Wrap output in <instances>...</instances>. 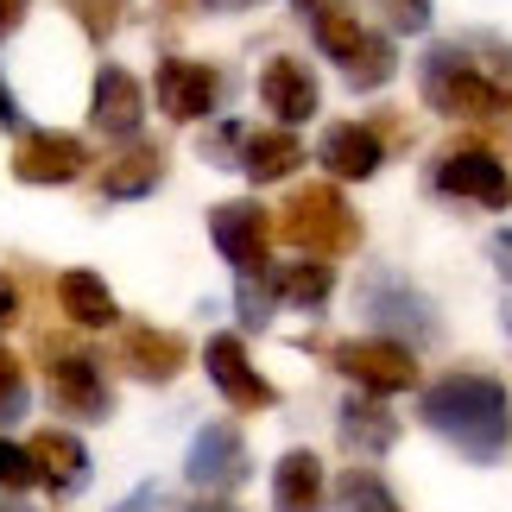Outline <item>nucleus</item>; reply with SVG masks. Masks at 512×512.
<instances>
[{"label": "nucleus", "mask_w": 512, "mask_h": 512, "mask_svg": "<svg viewBox=\"0 0 512 512\" xmlns=\"http://www.w3.org/2000/svg\"><path fill=\"white\" fill-rule=\"evenodd\" d=\"M418 418L475 468H494L512 456V392L500 373L481 367L437 373L430 386H418Z\"/></svg>", "instance_id": "obj_1"}, {"label": "nucleus", "mask_w": 512, "mask_h": 512, "mask_svg": "<svg viewBox=\"0 0 512 512\" xmlns=\"http://www.w3.org/2000/svg\"><path fill=\"white\" fill-rule=\"evenodd\" d=\"M418 95L443 121H500L512 114V45L494 32L443 38L418 64Z\"/></svg>", "instance_id": "obj_2"}, {"label": "nucleus", "mask_w": 512, "mask_h": 512, "mask_svg": "<svg viewBox=\"0 0 512 512\" xmlns=\"http://www.w3.org/2000/svg\"><path fill=\"white\" fill-rule=\"evenodd\" d=\"M279 241H291L310 260H342V253L361 247V215L336 184H298L279 209Z\"/></svg>", "instance_id": "obj_3"}, {"label": "nucleus", "mask_w": 512, "mask_h": 512, "mask_svg": "<svg viewBox=\"0 0 512 512\" xmlns=\"http://www.w3.org/2000/svg\"><path fill=\"white\" fill-rule=\"evenodd\" d=\"M310 38H317L323 57H336L348 89H380L392 83V70H399V57H392V38L386 32H367L361 13L342 7V0H317L310 7Z\"/></svg>", "instance_id": "obj_4"}, {"label": "nucleus", "mask_w": 512, "mask_h": 512, "mask_svg": "<svg viewBox=\"0 0 512 512\" xmlns=\"http://www.w3.org/2000/svg\"><path fill=\"white\" fill-rule=\"evenodd\" d=\"M354 304H361V317L373 323V336H392V342H405V348H418V342H437V336H443L437 304H430L411 279L386 272V266H373L367 279H361Z\"/></svg>", "instance_id": "obj_5"}, {"label": "nucleus", "mask_w": 512, "mask_h": 512, "mask_svg": "<svg viewBox=\"0 0 512 512\" xmlns=\"http://www.w3.org/2000/svg\"><path fill=\"white\" fill-rule=\"evenodd\" d=\"M430 190L437 196H456V203H475V209H512V171L500 165L494 146L481 140H462L430 159Z\"/></svg>", "instance_id": "obj_6"}, {"label": "nucleus", "mask_w": 512, "mask_h": 512, "mask_svg": "<svg viewBox=\"0 0 512 512\" xmlns=\"http://www.w3.org/2000/svg\"><path fill=\"white\" fill-rule=\"evenodd\" d=\"M329 367H336L348 386L373 392V399H392V392L424 386L418 354H411L405 342H392V336H354V342H336V348H329Z\"/></svg>", "instance_id": "obj_7"}, {"label": "nucleus", "mask_w": 512, "mask_h": 512, "mask_svg": "<svg viewBox=\"0 0 512 512\" xmlns=\"http://www.w3.org/2000/svg\"><path fill=\"white\" fill-rule=\"evenodd\" d=\"M152 95H159L165 121H203V114H215V102L228 95V76L215 64H196V57H165L159 76H152Z\"/></svg>", "instance_id": "obj_8"}, {"label": "nucleus", "mask_w": 512, "mask_h": 512, "mask_svg": "<svg viewBox=\"0 0 512 512\" xmlns=\"http://www.w3.org/2000/svg\"><path fill=\"white\" fill-rule=\"evenodd\" d=\"M209 241L234 272H266L272 260V215L260 203H215L209 209Z\"/></svg>", "instance_id": "obj_9"}, {"label": "nucleus", "mask_w": 512, "mask_h": 512, "mask_svg": "<svg viewBox=\"0 0 512 512\" xmlns=\"http://www.w3.org/2000/svg\"><path fill=\"white\" fill-rule=\"evenodd\" d=\"M203 367H209L215 392H222L234 411H272L279 405V386L247 361V336H209L203 342Z\"/></svg>", "instance_id": "obj_10"}, {"label": "nucleus", "mask_w": 512, "mask_h": 512, "mask_svg": "<svg viewBox=\"0 0 512 512\" xmlns=\"http://www.w3.org/2000/svg\"><path fill=\"white\" fill-rule=\"evenodd\" d=\"M184 481L203 487V494H228V487H241L247 481V437L234 424H203L190 437Z\"/></svg>", "instance_id": "obj_11"}, {"label": "nucleus", "mask_w": 512, "mask_h": 512, "mask_svg": "<svg viewBox=\"0 0 512 512\" xmlns=\"http://www.w3.org/2000/svg\"><path fill=\"white\" fill-rule=\"evenodd\" d=\"M260 102H266V114H272L279 127H304L310 114L323 108L317 70H310L304 57H291V51L266 57V64H260Z\"/></svg>", "instance_id": "obj_12"}, {"label": "nucleus", "mask_w": 512, "mask_h": 512, "mask_svg": "<svg viewBox=\"0 0 512 512\" xmlns=\"http://www.w3.org/2000/svg\"><path fill=\"white\" fill-rule=\"evenodd\" d=\"M89 171V146L76 133H26L13 146V177L32 190H51V184H76Z\"/></svg>", "instance_id": "obj_13"}, {"label": "nucleus", "mask_w": 512, "mask_h": 512, "mask_svg": "<svg viewBox=\"0 0 512 512\" xmlns=\"http://www.w3.org/2000/svg\"><path fill=\"white\" fill-rule=\"evenodd\" d=\"M114 354H121V373H133V380H146V386H165V380L184 373L190 342L171 336V329H152V323H127L121 336H114Z\"/></svg>", "instance_id": "obj_14"}, {"label": "nucleus", "mask_w": 512, "mask_h": 512, "mask_svg": "<svg viewBox=\"0 0 512 512\" xmlns=\"http://www.w3.org/2000/svg\"><path fill=\"white\" fill-rule=\"evenodd\" d=\"M146 121V89L140 76L121 70V64H102L95 70V95H89V127L108 133V140H133Z\"/></svg>", "instance_id": "obj_15"}, {"label": "nucleus", "mask_w": 512, "mask_h": 512, "mask_svg": "<svg viewBox=\"0 0 512 512\" xmlns=\"http://www.w3.org/2000/svg\"><path fill=\"white\" fill-rule=\"evenodd\" d=\"M51 405L64 411L70 424H102L108 411H114V392L102 380V367L83 361V354H57V367H51Z\"/></svg>", "instance_id": "obj_16"}, {"label": "nucleus", "mask_w": 512, "mask_h": 512, "mask_svg": "<svg viewBox=\"0 0 512 512\" xmlns=\"http://www.w3.org/2000/svg\"><path fill=\"white\" fill-rule=\"evenodd\" d=\"M317 159H323L329 177H342V184H361V177H373V171L386 165V140L373 133V121H336V127H323Z\"/></svg>", "instance_id": "obj_17"}, {"label": "nucleus", "mask_w": 512, "mask_h": 512, "mask_svg": "<svg viewBox=\"0 0 512 512\" xmlns=\"http://www.w3.org/2000/svg\"><path fill=\"white\" fill-rule=\"evenodd\" d=\"M165 165H171V152H165L159 140H127V146L102 165V196H108V203L152 196V190L165 184Z\"/></svg>", "instance_id": "obj_18"}, {"label": "nucleus", "mask_w": 512, "mask_h": 512, "mask_svg": "<svg viewBox=\"0 0 512 512\" xmlns=\"http://www.w3.org/2000/svg\"><path fill=\"white\" fill-rule=\"evenodd\" d=\"M323 494H329V475L317 449H285L272 462V512H323Z\"/></svg>", "instance_id": "obj_19"}, {"label": "nucleus", "mask_w": 512, "mask_h": 512, "mask_svg": "<svg viewBox=\"0 0 512 512\" xmlns=\"http://www.w3.org/2000/svg\"><path fill=\"white\" fill-rule=\"evenodd\" d=\"M32 468L38 481L51 487V494H83L89 487V449L83 437H70V430H32Z\"/></svg>", "instance_id": "obj_20"}, {"label": "nucleus", "mask_w": 512, "mask_h": 512, "mask_svg": "<svg viewBox=\"0 0 512 512\" xmlns=\"http://www.w3.org/2000/svg\"><path fill=\"white\" fill-rule=\"evenodd\" d=\"M57 304H64V317L76 329H114V323H121V304H114L108 279L89 272V266H70L64 279H57Z\"/></svg>", "instance_id": "obj_21"}, {"label": "nucleus", "mask_w": 512, "mask_h": 512, "mask_svg": "<svg viewBox=\"0 0 512 512\" xmlns=\"http://www.w3.org/2000/svg\"><path fill=\"white\" fill-rule=\"evenodd\" d=\"M336 430H342V443L354 456H386V449L399 443V418H392L386 399H373V392H361V399H348L336 411Z\"/></svg>", "instance_id": "obj_22"}, {"label": "nucleus", "mask_w": 512, "mask_h": 512, "mask_svg": "<svg viewBox=\"0 0 512 512\" xmlns=\"http://www.w3.org/2000/svg\"><path fill=\"white\" fill-rule=\"evenodd\" d=\"M304 165V140L291 127H266V133H247L241 146V171L253 177V184H285L291 171Z\"/></svg>", "instance_id": "obj_23"}, {"label": "nucleus", "mask_w": 512, "mask_h": 512, "mask_svg": "<svg viewBox=\"0 0 512 512\" xmlns=\"http://www.w3.org/2000/svg\"><path fill=\"white\" fill-rule=\"evenodd\" d=\"M272 285H279V304L291 310H323L329 298H336V272H329V260H291L285 272H272Z\"/></svg>", "instance_id": "obj_24"}, {"label": "nucleus", "mask_w": 512, "mask_h": 512, "mask_svg": "<svg viewBox=\"0 0 512 512\" xmlns=\"http://www.w3.org/2000/svg\"><path fill=\"white\" fill-rule=\"evenodd\" d=\"M336 506L342 512H405L399 506V494L373 475V468H348V475L336 481Z\"/></svg>", "instance_id": "obj_25"}, {"label": "nucleus", "mask_w": 512, "mask_h": 512, "mask_svg": "<svg viewBox=\"0 0 512 512\" xmlns=\"http://www.w3.org/2000/svg\"><path fill=\"white\" fill-rule=\"evenodd\" d=\"M234 310H241L247 329H266L272 310H279V285H272L266 272H241V285H234Z\"/></svg>", "instance_id": "obj_26"}, {"label": "nucleus", "mask_w": 512, "mask_h": 512, "mask_svg": "<svg viewBox=\"0 0 512 512\" xmlns=\"http://www.w3.org/2000/svg\"><path fill=\"white\" fill-rule=\"evenodd\" d=\"M64 7L83 19L89 38H114V32H121V19H127V0H64Z\"/></svg>", "instance_id": "obj_27"}, {"label": "nucleus", "mask_w": 512, "mask_h": 512, "mask_svg": "<svg viewBox=\"0 0 512 512\" xmlns=\"http://www.w3.org/2000/svg\"><path fill=\"white\" fill-rule=\"evenodd\" d=\"M26 487H38V468H32V449H19L0 437V494H26Z\"/></svg>", "instance_id": "obj_28"}, {"label": "nucleus", "mask_w": 512, "mask_h": 512, "mask_svg": "<svg viewBox=\"0 0 512 512\" xmlns=\"http://www.w3.org/2000/svg\"><path fill=\"white\" fill-rule=\"evenodd\" d=\"M19 411H26V367H19V354L0 348V424H13Z\"/></svg>", "instance_id": "obj_29"}, {"label": "nucleus", "mask_w": 512, "mask_h": 512, "mask_svg": "<svg viewBox=\"0 0 512 512\" xmlns=\"http://www.w3.org/2000/svg\"><path fill=\"white\" fill-rule=\"evenodd\" d=\"M241 146H247V127L241 121H222L215 133H203V159L209 165H234V159H241Z\"/></svg>", "instance_id": "obj_30"}, {"label": "nucleus", "mask_w": 512, "mask_h": 512, "mask_svg": "<svg viewBox=\"0 0 512 512\" xmlns=\"http://www.w3.org/2000/svg\"><path fill=\"white\" fill-rule=\"evenodd\" d=\"M430 0H386V32H424Z\"/></svg>", "instance_id": "obj_31"}, {"label": "nucleus", "mask_w": 512, "mask_h": 512, "mask_svg": "<svg viewBox=\"0 0 512 512\" xmlns=\"http://www.w3.org/2000/svg\"><path fill=\"white\" fill-rule=\"evenodd\" d=\"M373 133L386 140V152H399V146L411 140V127H405V114H399V108H380V114H373Z\"/></svg>", "instance_id": "obj_32"}, {"label": "nucleus", "mask_w": 512, "mask_h": 512, "mask_svg": "<svg viewBox=\"0 0 512 512\" xmlns=\"http://www.w3.org/2000/svg\"><path fill=\"white\" fill-rule=\"evenodd\" d=\"M108 512H171V500L159 494V487H133V494L121 506H108Z\"/></svg>", "instance_id": "obj_33"}, {"label": "nucleus", "mask_w": 512, "mask_h": 512, "mask_svg": "<svg viewBox=\"0 0 512 512\" xmlns=\"http://www.w3.org/2000/svg\"><path fill=\"white\" fill-rule=\"evenodd\" d=\"M487 253H494V266L506 272V285H512V228H500L494 241H487Z\"/></svg>", "instance_id": "obj_34"}, {"label": "nucleus", "mask_w": 512, "mask_h": 512, "mask_svg": "<svg viewBox=\"0 0 512 512\" xmlns=\"http://www.w3.org/2000/svg\"><path fill=\"white\" fill-rule=\"evenodd\" d=\"M19 19H26V0H0V38H7Z\"/></svg>", "instance_id": "obj_35"}, {"label": "nucleus", "mask_w": 512, "mask_h": 512, "mask_svg": "<svg viewBox=\"0 0 512 512\" xmlns=\"http://www.w3.org/2000/svg\"><path fill=\"white\" fill-rule=\"evenodd\" d=\"M13 304H19V291H13V279L0 272V329H7V317H13Z\"/></svg>", "instance_id": "obj_36"}, {"label": "nucleus", "mask_w": 512, "mask_h": 512, "mask_svg": "<svg viewBox=\"0 0 512 512\" xmlns=\"http://www.w3.org/2000/svg\"><path fill=\"white\" fill-rule=\"evenodd\" d=\"M190 512H241V506H234V500H228V494H203V500H196V506H190Z\"/></svg>", "instance_id": "obj_37"}, {"label": "nucleus", "mask_w": 512, "mask_h": 512, "mask_svg": "<svg viewBox=\"0 0 512 512\" xmlns=\"http://www.w3.org/2000/svg\"><path fill=\"white\" fill-rule=\"evenodd\" d=\"M0 121H7V127L19 121V108H13V95H7V76H0Z\"/></svg>", "instance_id": "obj_38"}, {"label": "nucleus", "mask_w": 512, "mask_h": 512, "mask_svg": "<svg viewBox=\"0 0 512 512\" xmlns=\"http://www.w3.org/2000/svg\"><path fill=\"white\" fill-rule=\"evenodd\" d=\"M203 7H215V13H241V7H253V0H203Z\"/></svg>", "instance_id": "obj_39"}, {"label": "nucleus", "mask_w": 512, "mask_h": 512, "mask_svg": "<svg viewBox=\"0 0 512 512\" xmlns=\"http://www.w3.org/2000/svg\"><path fill=\"white\" fill-rule=\"evenodd\" d=\"M0 512H32V506H19V500H13V506H0Z\"/></svg>", "instance_id": "obj_40"}, {"label": "nucleus", "mask_w": 512, "mask_h": 512, "mask_svg": "<svg viewBox=\"0 0 512 512\" xmlns=\"http://www.w3.org/2000/svg\"><path fill=\"white\" fill-rule=\"evenodd\" d=\"M506 329H512V304H506Z\"/></svg>", "instance_id": "obj_41"}, {"label": "nucleus", "mask_w": 512, "mask_h": 512, "mask_svg": "<svg viewBox=\"0 0 512 512\" xmlns=\"http://www.w3.org/2000/svg\"><path fill=\"white\" fill-rule=\"evenodd\" d=\"M298 7H317V0H298Z\"/></svg>", "instance_id": "obj_42"}]
</instances>
